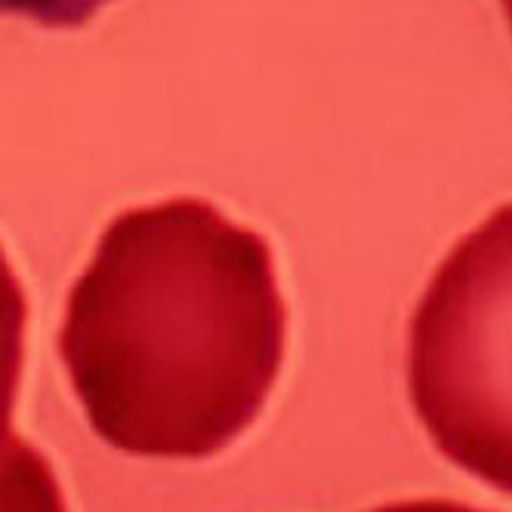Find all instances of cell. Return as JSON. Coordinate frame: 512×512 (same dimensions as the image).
<instances>
[{
    "mask_svg": "<svg viewBox=\"0 0 512 512\" xmlns=\"http://www.w3.org/2000/svg\"><path fill=\"white\" fill-rule=\"evenodd\" d=\"M411 395L438 451L512 494V204L451 250L420 300Z\"/></svg>",
    "mask_w": 512,
    "mask_h": 512,
    "instance_id": "obj_1",
    "label": "cell"
},
{
    "mask_svg": "<svg viewBox=\"0 0 512 512\" xmlns=\"http://www.w3.org/2000/svg\"><path fill=\"white\" fill-rule=\"evenodd\" d=\"M105 4L108 0H0V13L25 16L50 28H75Z\"/></svg>",
    "mask_w": 512,
    "mask_h": 512,
    "instance_id": "obj_2",
    "label": "cell"
},
{
    "mask_svg": "<svg viewBox=\"0 0 512 512\" xmlns=\"http://www.w3.org/2000/svg\"><path fill=\"white\" fill-rule=\"evenodd\" d=\"M383 512H485V509H472L454 500H420V503H401V506H389Z\"/></svg>",
    "mask_w": 512,
    "mask_h": 512,
    "instance_id": "obj_3",
    "label": "cell"
},
{
    "mask_svg": "<svg viewBox=\"0 0 512 512\" xmlns=\"http://www.w3.org/2000/svg\"><path fill=\"white\" fill-rule=\"evenodd\" d=\"M506 13H509V22H512V4H509V7H506Z\"/></svg>",
    "mask_w": 512,
    "mask_h": 512,
    "instance_id": "obj_4",
    "label": "cell"
},
{
    "mask_svg": "<svg viewBox=\"0 0 512 512\" xmlns=\"http://www.w3.org/2000/svg\"><path fill=\"white\" fill-rule=\"evenodd\" d=\"M503 4H506V7H509V4H512V0H503Z\"/></svg>",
    "mask_w": 512,
    "mask_h": 512,
    "instance_id": "obj_5",
    "label": "cell"
}]
</instances>
